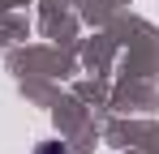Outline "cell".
I'll list each match as a JSON object with an SVG mask.
<instances>
[{
  "label": "cell",
  "mask_w": 159,
  "mask_h": 154,
  "mask_svg": "<svg viewBox=\"0 0 159 154\" xmlns=\"http://www.w3.org/2000/svg\"><path fill=\"white\" fill-rule=\"evenodd\" d=\"M39 154H65V146H56V141H52V146H43Z\"/></svg>",
  "instance_id": "1"
}]
</instances>
